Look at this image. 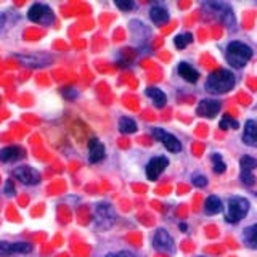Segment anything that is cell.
I'll return each mask as SVG.
<instances>
[{
  "label": "cell",
  "mask_w": 257,
  "mask_h": 257,
  "mask_svg": "<svg viewBox=\"0 0 257 257\" xmlns=\"http://www.w3.org/2000/svg\"><path fill=\"white\" fill-rule=\"evenodd\" d=\"M95 225L100 230H108L111 228L116 222V211L112 209L111 204L108 203H100L95 206Z\"/></svg>",
  "instance_id": "277c9868"
},
{
  "label": "cell",
  "mask_w": 257,
  "mask_h": 257,
  "mask_svg": "<svg viewBox=\"0 0 257 257\" xmlns=\"http://www.w3.org/2000/svg\"><path fill=\"white\" fill-rule=\"evenodd\" d=\"M235 76L228 69H217L206 80V90L212 95H223L235 87Z\"/></svg>",
  "instance_id": "6da1fadb"
},
{
  "label": "cell",
  "mask_w": 257,
  "mask_h": 257,
  "mask_svg": "<svg viewBox=\"0 0 257 257\" xmlns=\"http://www.w3.org/2000/svg\"><path fill=\"white\" fill-rule=\"evenodd\" d=\"M150 18L155 24H166L171 16H169L167 8L161 5H155V7H151V10H150Z\"/></svg>",
  "instance_id": "2e32d148"
},
{
  "label": "cell",
  "mask_w": 257,
  "mask_h": 257,
  "mask_svg": "<svg viewBox=\"0 0 257 257\" xmlns=\"http://www.w3.org/2000/svg\"><path fill=\"white\" fill-rule=\"evenodd\" d=\"M241 180H243V183L247 185V187H252L255 183V177L252 172H241Z\"/></svg>",
  "instance_id": "484cf974"
},
{
  "label": "cell",
  "mask_w": 257,
  "mask_h": 257,
  "mask_svg": "<svg viewBox=\"0 0 257 257\" xmlns=\"http://www.w3.org/2000/svg\"><path fill=\"white\" fill-rule=\"evenodd\" d=\"M180 230H182V231H187V225H185V223H180Z\"/></svg>",
  "instance_id": "f546056e"
},
{
  "label": "cell",
  "mask_w": 257,
  "mask_h": 257,
  "mask_svg": "<svg viewBox=\"0 0 257 257\" xmlns=\"http://www.w3.org/2000/svg\"><path fill=\"white\" fill-rule=\"evenodd\" d=\"M104 257H135L132 252H128V251H119L116 254H108V255H104Z\"/></svg>",
  "instance_id": "83f0119b"
},
{
  "label": "cell",
  "mask_w": 257,
  "mask_h": 257,
  "mask_svg": "<svg viewBox=\"0 0 257 257\" xmlns=\"http://www.w3.org/2000/svg\"><path fill=\"white\" fill-rule=\"evenodd\" d=\"M211 159H212L215 174H223L225 171H227V164L223 163V159H222V156L219 155V153H214V155L211 156Z\"/></svg>",
  "instance_id": "7402d4cb"
},
{
  "label": "cell",
  "mask_w": 257,
  "mask_h": 257,
  "mask_svg": "<svg viewBox=\"0 0 257 257\" xmlns=\"http://www.w3.org/2000/svg\"><path fill=\"white\" fill-rule=\"evenodd\" d=\"M222 209H223V206H222V201L217 198V196H209L207 199H206V203H204V212L207 214V215H215V214H219V212H222Z\"/></svg>",
  "instance_id": "ac0fdd59"
},
{
  "label": "cell",
  "mask_w": 257,
  "mask_h": 257,
  "mask_svg": "<svg viewBox=\"0 0 257 257\" xmlns=\"http://www.w3.org/2000/svg\"><path fill=\"white\" fill-rule=\"evenodd\" d=\"M24 156V150L21 147H7L0 150V163H15Z\"/></svg>",
  "instance_id": "5bb4252c"
},
{
  "label": "cell",
  "mask_w": 257,
  "mask_h": 257,
  "mask_svg": "<svg viewBox=\"0 0 257 257\" xmlns=\"http://www.w3.org/2000/svg\"><path fill=\"white\" fill-rule=\"evenodd\" d=\"M191 40H193V36L190 34H180V36H177L175 39H174V44H175V47L179 48V50H183L185 47H187L188 44H191Z\"/></svg>",
  "instance_id": "603a6c76"
},
{
  "label": "cell",
  "mask_w": 257,
  "mask_h": 257,
  "mask_svg": "<svg viewBox=\"0 0 257 257\" xmlns=\"http://www.w3.org/2000/svg\"><path fill=\"white\" fill-rule=\"evenodd\" d=\"M153 246H155V249L159 252H164V254H172L174 252L172 236L169 235V231H166L164 228L156 230L155 238H153Z\"/></svg>",
  "instance_id": "52a82bcc"
},
{
  "label": "cell",
  "mask_w": 257,
  "mask_h": 257,
  "mask_svg": "<svg viewBox=\"0 0 257 257\" xmlns=\"http://www.w3.org/2000/svg\"><path fill=\"white\" fill-rule=\"evenodd\" d=\"M243 143L247 147L257 148V119H249L244 124L243 132Z\"/></svg>",
  "instance_id": "7c38bea8"
},
{
  "label": "cell",
  "mask_w": 257,
  "mask_h": 257,
  "mask_svg": "<svg viewBox=\"0 0 257 257\" xmlns=\"http://www.w3.org/2000/svg\"><path fill=\"white\" fill-rule=\"evenodd\" d=\"M222 108V103L217 101V100H211V98H206V100H201L198 108H196V114L201 117H207L211 119L214 116L219 114V111Z\"/></svg>",
  "instance_id": "30bf717a"
},
{
  "label": "cell",
  "mask_w": 257,
  "mask_h": 257,
  "mask_svg": "<svg viewBox=\"0 0 257 257\" xmlns=\"http://www.w3.org/2000/svg\"><path fill=\"white\" fill-rule=\"evenodd\" d=\"M116 7L119 8V10H122V12H128V10H134V7L135 4L132 2V0H116Z\"/></svg>",
  "instance_id": "d4e9b609"
},
{
  "label": "cell",
  "mask_w": 257,
  "mask_h": 257,
  "mask_svg": "<svg viewBox=\"0 0 257 257\" xmlns=\"http://www.w3.org/2000/svg\"><path fill=\"white\" fill-rule=\"evenodd\" d=\"M119 131L122 134H134V132H137V122L132 117H120L119 119Z\"/></svg>",
  "instance_id": "ffe728a7"
},
{
  "label": "cell",
  "mask_w": 257,
  "mask_h": 257,
  "mask_svg": "<svg viewBox=\"0 0 257 257\" xmlns=\"http://www.w3.org/2000/svg\"><path fill=\"white\" fill-rule=\"evenodd\" d=\"M104 155H106L104 145L100 140L92 139L88 142V161H90L92 164H96V163H100V161H103Z\"/></svg>",
  "instance_id": "4fadbf2b"
},
{
  "label": "cell",
  "mask_w": 257,
  "mask_h": 257,
  "mask_svg": "<svg viewBox=\"0 0 257 257\" xmlns=\"http://www.w3.org/2000/svg\"><path fill=\"white\" fill-rule=\"evenodd\" d=\"M28 18L32 23H37V24H44V26H48V24L53 23L55 16H53L52 8L48 7V5L34 4V5H31V8L28 10Z\"/></svg>",
  "instance_id": "5b68a950"
},
{
  "label": "cell",
  "mask_w": 257,
  "mask_h": 257,
  "mask_svg": "<svg viewBox=\"0 0 257 257\" xmlns=\"http://www.w3.org/2000/svg\"><path fill=\"white\" fill-rule=\"evenodd\" d=\"M179 74L187 80V82H190V84H195V82H198V79H199V72L191 66V64H188V63H180L179 64Z\"/></svg>",
  "instance_id": "9a60e30c"
},
{
  "label": "cell",
  "mask_w": 257,
  "mask_h": 257,
  "mask_svg": "<svg viewBox=\"0 0 257 257\" xmlns=\"http://www.w3.org/2000/svg\"><path fill=\"white\" fill-rule=\"evenodd\" d=\"M243 241L247 247L251 249H257V223L247 227L243 233Z\"/></svg>",
  "instance_id": "d6986e66"
},
{
  "label": "cell",
  "mask_w": 257,
  "mask_h": 257,
  "mask_svg": "<svg viewBox=\"0 0 257 257\" xmlns=\"http://www.w3.org/2000/svg\"><path fill=\"white\" fill-rule=\"evenodd\" d=\"M147 95L153 100V103H155L156 108H164L166 106L167 96H166V93L163 90H161V88L150 85V87H147Z\"/></svg>",
  "instance_id": "e0dca14e"
},
{
  "label": "cell",
  "mask_w": 257,
  "mask_h": 257,
  "mask_svg": "<svg viewBox=\"0 0 257 257\" xmlns=\"http://www.w3.org/2000/svg\"><path fill=\"white\" fill-rule=\"evenodd\" d=\"M219 125H220L222 131H227V128H238L239 127L238 120H235V119L230 117V116H223Z\"/></svg>",
  "instance_id": "cb8c5ba5"
},
{
  "label": "cell",
  "mask_w": 257,
  "mask_h": 257,
  "mask_svg": "<svg viewBox=\"0 0 257 257\" xmlns=\"http://www.w3.org/2000/svg\"><path fill=\"white\" fill-rule=\"evenodd\" d=\"M247 212H249V201L243 196H231L227 203L225 220L228 223H238L244 219Z\"/></svg>",
  "instance_id": "3957f363"
},
{
  "label": "cell",
  "mask_w": 257,
  "mask_h": 257,
  "mask_svg": "<svg viewBox=\"0 0 257 257\" xmlns=\"http://www.w3.org/2000/svg\"><path fill=\"white\" fill-rule=\"evenodd\" d=\"M239 167L241 172H252L257 167V159H254L252 156H243L239 161Z\"/></svg>",
  "instance_id": "44dd1931"
},
{
  "label": "cell",
  "mask_w": 257,
  "mask_h": 257,
  "mask_svg": "<svg viewBox=\"0 0 257 257\" xmlns=\"http://www.w3.org/2000/svg\"><path fill=\"white\" fill-rule=\"evenodd\" d=\"M13 177L24 185H37L40 182V174L31 166H21L13 171Z\"/></svg>",
  "instance_id": "ba28073f"
},
{
  "label": "cell",
  "mask_w": 257,
  "mask_h": 257,
  "mask_svg": "<svg viewBox=\"0 0 257 257\" xmlns=\"http://www.w3.org/2000/svg\"><path fill=\"white\" fill-rule=\"evenodd\" d=\"M32 251V246L29 243H0V255H12V254H29Z\"/></svg>",
  "instance_id": "8fae6325"
},
{
  "label": "cell",
  "mask_w": 257,
  "mask_h": 257,
  "mask_svg": "<svg viewBox=\"0 0 257 257\" xmlns=\"http://www.w3.org/2000/svg\"><path fill=\"white\" fill-rule=\"evenodd\" d=\"M169 166V159L166 156H158L150 159V163L147 164V177L148 180L155 182L159 179V175L166 171V167Z\"/></svg>",
  "instance_id": "9c48e42d"
},
{
  "label": "cell",
  "mask_w": 257,
  "mask_h": 257,
  "mask_svg": "<svg viewBox=\"0 0 257 257\" xmlns=\"http://www.w3.org/2000/svg\"><path fill=\"white\" fill-rule=\"evenodd\" d=\"M5 193H7V195H13V193H15V187H13L12 180H8L5 183Z\"/></svg>",
  "instance_id": "f1b7e54d"
},
{
  "label": "cell",
  "mask_w": 257,
  "mask_h": 257,
  "mask_svg": "<svg viewBox=\"0 0 257 257\" xmlns=\"http://www.w3.org/2000/svg\"><path fill=\"white\" fill-rule=\"evenodd\" d=\"M153 137H155L158 142L163 143L167 151H171V153L182 151V143L179 142V139H177L175 135L169 134L167 131H164V128L155 127V128H153Z\"/></svg>",
  "instance_id": "8992f818"
},
{
  "label": "cell",
  "mask_w": 257,
  "mask_h": 257,
  "mask_svg": "<svg viewBox=\"0 0 257 257\" xmlns=\"http://www.w3.org/2000/svg\"><path fill=\"white\" fill-rule=\"evenodd\" d=\"M225 58H227L228 64H231L233 68H244L247 61L252 58V50L251 47H247L243 42H238V40H233L228 44L227 52H225Z\"/></svg>",
  "instance_id": "7a4b0ae2"
},
{
  "label": "cell",
  "mask_w": 257,
  "mask_h": 257,
  "mask_svg": "<svg viewBox=\"0 0 257 257\" xmlns=\"http://www.w3.org/2000/svg\"><path fill=\"white\" fill-rule=\"evenodd\" d=\"M193 185H195L196 188H204L207 185V179L204 175H193Z\"/></svg>",
  "instance_id": "4316f807"
}]
</instances>
